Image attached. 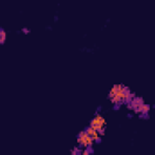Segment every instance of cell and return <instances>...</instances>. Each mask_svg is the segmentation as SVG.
Instances as JSON below:
<instances>
[{
    "label": "cell",
    "mask_w": 155,
    "mask_h": 155,
    "mask_svg": "<svg viewBox=\"0 0 155 155\" xmlns=\"http://www.w3.org/2000/svg\"><path fill=\"white\" fill-rule=\"evenodd\" d=\"M108 97H110V101L116 105V108H119V105L128 103V101L134 97V94H132L130 88L124 87V85H114V87L110 88V92H108Z\"/></svg>",
    "instance_id": "6da1fadb"
},
{
    "label": "cell",
    "mask_w": 155,
    "mask_h": 155,
    "mask_svg": "<svg viewBox=\"0 0 155 155\" xmlns=\"http://www.w3.org/2000/svg\"><path fill=\"white\" fill-rule=\"evenodd\" d=\"M78 144H79L81 148H92L94 141L90 139V135H88L87 132H79V134H78Z\"/></svg>",
    "instance_id": "7a4b0ae2"
},
{
    "label": "cell",
    "mask_w": 155,
    "mask_h": 155,
    "mask_svg": "<svg viewBox=\"0 0 155 155\" xmlns=\"http://www.w3.org/2000/svg\"><path fill=\"white\" fill-rule=\"evenodd\" d=\"M105 124H107V121H105V117L101 116V114H96V116L92 117V121H90V126H94V128H97V130L101 132V135H103V130H105Z\"/></svg>",
    "instance_id": "3957f363"
},
{
    "label": "cell",
    "mask_w": 155,
    "mask_h": 155,
    "mask_svg": "<svg viewBox=\"0 0 155 155\" xmlns=\"http://www.w3.org/2000/svg\"><path fill=\"white\" fill-rule=\"evenodd\" d=\"M85 132L90 135V139H92L94 143H99V141H101V132H99L97 128H94V126H88Z\"/></svg>",
    "instance_id": "277c9868"
},
{
    "label": "cell",
    "mask_w": 155,
    "mask_h": 155,
    "mask_svg": "<svg viewBox=\"0 0 155 155\" xmlns=\"http://www.w3.org/2000/svg\"><path fill=\"white\" fill-rule=\"evenodd\" d=\"M143 103H144V101H143L141 97H132V99H130V108L137 112V110L141 108V105H143Z\"/></svg>",
    "instance_id": "5b68a950"
},
{
    "label": "cell",
    "mask_w": 155,
    "mask_h": 155,
    "mask_svg": "<svg viewBox=\"0 0 155 155\" xmlns=\"http://www.w3.org/2000/svg\"><path fill=\"white\" fill-rule=\"evenodd\" d=\"M137 114H141L143 117H146L148 114H150V105H146V103H143V105H141V108L137 110Z\"/></svg>",
    "instance_id": "8992f818"
},
{
    "label": "cell",
    "mask_w": 155,
    "mask_h": 155,
    "mask_svg": "<svg viewBox=\"0 0 155 155\" xmlns=\"http://www.w3.org/2000/svg\"><path fill=\"white\" fill-rule=\"evenodd\" d=\"M4 41H5V31H2V29H0V45H2Z\"/></svg>",
    "instance_id": "52a82bcc"
},
{
    "label": "cell",
    "mask_w": 155,
    "mask_h": 155,
    "mask_svg": "<svg viewBox=\"0 0 155 155\" xmlns=\"http://www.w3.org/2000/svg\"><path fill=\"white\" fill-rule=\"evenodd\" d=\"M72 155H81V152H79L78 148H74V150H72Z\"/></svg>",
    "instance_id": "ba28073f"
}]
</instances>
